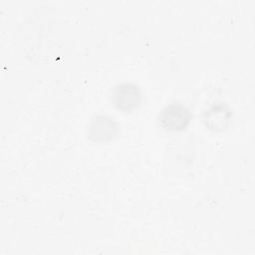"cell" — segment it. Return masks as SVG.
I'll return each instance as SVG.
<instances>
[{"instance_id": "1", "label": "cell", "mask_w": 255, "mask_h": 255, "mask_svg": "<svg viewBox=\"0 0 255 255\" xmlns=\"http://www.w3.org/2000/svg\"><path fill=\"white\" fill-rule=\"evenodd\" d=\"M191 119L189 110L180 104H169L165 106L158 115V121L166 130H181Z\"/></svg>"}, {"instance_id": "2", "label": "cell", "mask_w": 255, "mask_h": 255, "mask_svg": "<svg viewBox=\"0 0 255 255\" xmlns=\"http://www.w3.org/2000/svg\"><path fill=\"white\" fill-rule=\"evenodd\" d=\"M113 102L118 109L129 112L140 104V90L137 86L130 83L120 84L113 91Z\"/></svg>"}, {"instance_id": "3", "label": "cell", "mask_w": 255, "mask_h": 255, "mask_svg": "<svg viewBox=\"0 0 255 255\" xmlns=\"http://www.w3.org/2000/svg\"><path fill=\"white\" fill-rule=\"evenodd\" d=\"M117 132V125L113 119L106 116H97L91 121L89 135L94 140L110 139Z\"/></svg>"}]
</instances>
